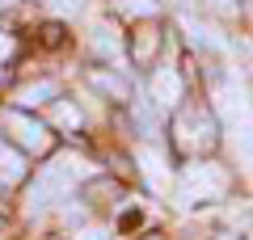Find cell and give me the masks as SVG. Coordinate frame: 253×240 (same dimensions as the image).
<instances>
[{
  "mask_svg": "<svg viewBox=\"0 0 253 240\" xmlns=\"http://www.w3.org/2000/svg\"><path fill=\"white\" fill-rule=\"evenodd\" d=\"M215 110L224 118L228 152L236 169L245 173V181H253V106L241 80H215Z\"/></svg>",
  "mask_w": 253,
  "mask_h": 240,
  "instance_id": "obj_1",
  "label": "cell"
},
{
  "mask_svg": "<svg viewBox=\"0 0 253 240\" xmlns=\"http://www.w3.org/2000/svg\"><path fill=\"white\" fill-rule=\"evenodd\" d=\"M93 173V164L84 156H72V152H59V156L46 164V169H38V177H34V186L26 190V211L34 215V211H46V206H55V202H63V198L72 194L76 186H81L84 177Z\"/></svg>",
  "mask_w": 253,
  "mask_h": 240,
  "instance_id": "obj_2",
  "label": "cell"
},
{
  "mask_svg": "<svg viewBox=\"0 0 253 240\" xmlns=\"http://www.w3.org/2000/svg\"><path fill=\"white\" fill-rule=\"evenodd\" d=\"M228 190V173L219 164H190L181 173V186H177V198L181 206H194V202H211V198H224Z\"/></svg>",
  "mask_w": 253,
  "mask_h": 240,
  "instance_id": "obj_3",
  "label": "cell"
},
{
  "mask_svg": "<svg viewBox=\"0 0 253 240\" xmlns=\"http://www.w3.org/2000/svg\"><path fill=\"white\" fill-rule=\"evenodd\" d=\"M173 135H177V143L186 152H207L211 143H215V122H211L207 110H177V118H173Z\"/></svg>",
  "mask_w": 253,
  "mask_h": 240,
  "instance_id": "obj_4",
  "label": "cell"
},
{
  "mask_svg": "<svg viewBox=\"0 0 253 240\" xmlns=\"http://www.w3.org/2000/svg\"><path fill=\"white\" fill-rule=\"evenodd\" d=\"M4 126H9V135H13L26 152H46V148H51V131H46L42 122H34V118L17 114V110L4 114Z\"/></svg>",
  "mask_w": 253,
  "mask_h": 240,
  "instance_id": "obj_5",
  "label": "cell"
},
{
  "mask_svg": "<svg viewBox=\"0 0 253 240\" xmlns=\"http://www.w3.org/2000/svg\"><path fill=\"white\" fill-rule=\"evenodd\" d=\"M181 93H186V84H181V76L173 68H161L152 76V101H156V110H177Z\"/></svg>",
  "mask_w": 253,
  "mask_h": 240,
  "instance_id": "obj_6",
  "label": "cell"
},
{
  "mask_svg": "<svg viewBox=\"0 0 253 240\" xmlns=\"http://www.w3.org/2000/svg\"><path fill=\"white\" fill-rule=\"evenodd\" d=\"M21 177H26V156L0 139V186H17Z\"/></svg>",
  "mask_w": 253,
  "mask_h": 240,
  "instance_id": "obj_7",
  "label": "cell"
},
{
  "mask_svg": "<svg viewBox=\"0 0 253 240\" xmlns=\"http://www.w3.org/2000/svg\"><path fill=\"white\" fill-rule=\"evenodd\" d=\"M135 160L144 164V177H148V186H152V190H165V186H169V173H165V156H161L156 148H139V152H135Z\"/></svg>",
  "mask_w": 253,
  "mask_h": 240,
  "instance_id": "obj_8",
  "label": "cell"
},
{
  "mask_svg": "<svg viewBox=\"0 0 253 240\" xmlns=\"http://www.w3.org/2000/svg\"><path fill=\"white\" fill-rule=\"evenodd\" d=\"M89 46H93V55H101V59H118V55H123V42H118L114 26H97L93 38H89Z\"/></svg>",
  "mask_w": 253,
  "mask_h": 240,
  "instance_id": "obj_9",
  "label": "cell"
},
{
  "mask_svg": "<svg viewBox=\"0 0 253 240\" xmlns=\"http://www.w3.org/2000/svg\"><path fill=\"white\" fill-rule=\"evenodd\" d=\"M59 97V84L55 80H38V84H26L17 93V106H46V101Z\"/></svg>",
  "mask_w": 253,
  "mask_h": 240,
  "instance_id": "obj_10",
  "label": "cell"
},
{
  "mask_svg": "<svg viewBox=\"0 0 253 240\" xmlns=\"http://www.w3.org/2000/svg\"><path fill=\"white\" fill-rule=\"evenodd\" d=\"M114 9L123 13V17H152L156 0H114Z\"/></svg>",
  "mask_w": 253,
  "mask_h": 240,
  "instance_id": "obj_11",
  "label": "cell"
},
{
  "mask_svg": "<svg viewBox=\"0 0 253 240\" xmlns=\"http://www.w3.org/2000/svg\"><path fill=\"white\" fill-rule=\"evenodd\" d=\"M55 126H63V131H76V126H81V110L72 106V101H68V106H55Z\"/></svg>",
  "mask_w": 253,
  "mask_h": 240,
  "instance_id": "obj_12",
  "label": "cell"
},
{
  "mask_svg": "<svg viewBox=\"0 0 253 240\" xmlns=\"http://www.w3.org/2000/svg\"><path fill=\"white\" fill-rule=\"evenodd\" d=\"M46 9L55 17H81L84 13V0H46Z\"/></svg>",
  "mask_w": 253,
  "mask_h": 240,
  "instance_id": "obj_13",
  "label": "cell"
},
{
  "mask_svg": "<svg viewBox=\"0 0 253 240\" xmlns=\"http://www.w3.org/2000/svg\"><path fill=\"white\" fill-rule=\"evenodd\" d=\"M97 84H101V89H106V93H114V97H126L123 80H114V76H101V72H97Z\"/></svg>",
  "mask_w": 253,
  "mask_h": 240,
  "instance_id": "obj_14",
  "label": "cell"
},
{
  "mask_svg": "<svg viewBox=\"0 0 253 240\" xmlns=\"http://www.w3.org/2000/svg\"><path fill=\"white\" fill-rule=\"evenodd\" d=\"M76 240H114V236H110L106 228H81V232H76Z\"/></svg>",
  "mask_w": 253,
  "mask_h": 240,
  "instance_id": "obj_15",
  "label": "cell"
},
{
  "mask_svg": "<svg viewBox=\"0 0 253 240\" xmlns=\"http://www.w3.org/2000/svg\"><path fill=\"white\" fill-rule=\"evenodd\" d=\"M203 4H211V9H219V13H232L236 9V0H203Z\"/></svg>",
  "mask_w": 253,
  "mask_h": 240,
  "instance_id": "obj_16",
  "label": "cell"
},
{
  "mask_svg": "<svg viewBox=\"0 0 253 240\" xmlns=\"http://www.w3.org/2000/svg\"><path fill=\"white\" fill-rule=\"evenodd\" d=\"M9 55H13V38L0 34V59H9Z\"/></svg>",
  "mask_w": 253,
  "mask_h": 240,
  "instance_id": "obj_17",
  "label": "cell"
},
{
  "mask_svg": "<svg viewBox=\"0 0 253 240\" xmlns=\"http://www.w3.org/2000/svg\"><path fill=\"white\" fill-rule=\"evenodd\" d=\"M245 55H249V63H253V42H249V46H245Z\"/></svg>",
  "mask_w": 253,
  "mask_h": 240,
  "instance_id": "obj_18",
  "label": "cell"
},
{
  "mask_svg": "<svg viewBox=\"0 0 253 240\" xmlns=\"http://www.w3.org/2000/svg\"><path fill=\"white\" fill-rule=\"evenodd\" d=\"M4 4H13V0H0V9H4Z\"/></svg>",
  "mask_w": 253,
  "mask_h": 240,
  "instance_id": "obj_19",
  "label": "cell"
},
{
  "mask_svg": "<svg viewBox=\"0 0 253 240\" xmlns=\"http://www.w3.org/2000/svg\"><path fill=\"white\" fill-rule=\"evenodd\" d=\"M249 13H253V0H249Z\"/></svg>",
  "mask_w": 253,
  "mask_h": 240,
  "instance_id": "obj_20",
  "label": "cell"
},
{
  "mask_svg": "<svg viewBox=\"0 0 253 240\" xmlns=\"http://www.w3.org/2000/svg\"><path fill=\"white\" fill-rule=\"evenodd\" d=\"M224 240H232V236H224Z\"/></svg>",
  "mask_w": 253,
  "mask_h": 240,
  "instance_id": "obj_21",
  "label": "cell"
}]
</instances>
